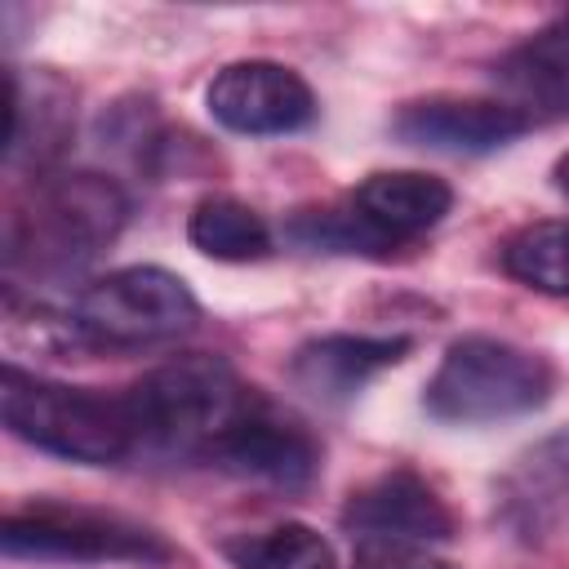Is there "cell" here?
<instances>
[{
    "label": "cell",
    "mask_w": 569,
    "mask_h": 569,
    "mask_svg": "<svg viewBox=\"0 0 569 569\" xmlns=\"http://www.w3.org/2000/svg\"><path fill=\"white\" fill-rule=\"evenodd\" d=\"M129 222V196L116 178L76 169L49 173L4 218V267L31 276H67L93 262Z\"/></svg>",
    "instance_id": "cell-1"
},
{
    "label": "cell",
    "mask_w": 569,
    "mask_h": 569,
    "mask_svg": "<svg viewBox=\"0 0 569 569\" xmlns=\"http://www.w3.org/2000/svg\"><path fill=\"white\" fill-rule=\"evenodd\" d=\"M120 396L133 422L138 453L209 462L222 431L253 396V387L222 356L191 351L147 369Z\"/></svg>",
    "instance_id": "cell-2"
},
{
    "label": "cell",
    "mask_w": 569,
    "mask_h": 569,
    "mask_svg": "<svg viewBox=\"0 0 569 569\" xmlns=\"http://www.w3.org/2000/svg\"><path fill=\"white\" fill-rule=\"evenodd\" d=\"M0 418L22 445L80 467H111L138 453L124 396L36 378L13 360L0 373Z\"/></svg>",
    "instance_id": "cell-3"
},
{
    "label": "cell",
    "mask_w": 569,
    "mask_h": 569,
    "mask_svg": "<svg viewBox=\"0 0 569 569\" xmlns=\"http://www.w3.org/2000/svg\"><path fill=\"white\" fill-rule=\"evenodd\" d=\"M551 391L556 369L547 356L493 333H462L427 378L422 409L449 427H485L542 409Z\"/></svg>",
    "instance_id": "cell-4"
},
{
    "label": "cell",
    "mask_w": 569,
    "mask_h": 569,
    "mask_svg": "<svg viewBox=\"0 0 569 569\" xmlns=\"http://www.w3.org/2000/svg\"><path fill=\"white\" fill-rule=\"evenodd\" d=\"M0 551L9 560L36 565H142L160 569L178 560V547L156 529L124 511L31 498L9 507L0 520Z\"/></svg>",
    "instance_id": "cell-5"
},
{
    "label": "cell",
    "mask_w": 569,
    "mask_h": 569,
    "mask_svg": "<svg viewBox=\"0 0 569 569\" xmlns=\"http://www.w3.org/2000/svg\"><path fill=\"white\" fill-rule=\"evenodd\" d=\"M71 320L89 347H151L200 325V302L182 276L138 262L107 271L76 302Z\"/></svg>",
    "instance_id": "cell-6"
},
{
    "label": "cell",
    "mask_w": 569,
    "mask_h": 569,
    "mask_svg": "<svg viewBox=\"0 0 569 569\" xmlns=\"http://www.w3.org/2000/svg\"><path fill=\"white\" fill-rule=\"evenodd\" d=\"M320 453L325 449L311 436V427L253 387V396L244 400L236 422L222 431L209 467L253 480V485H267V489L298 493L320 476Z\"/></svg>",
    "instance_id": "cell-7"
},
{
    "label": "cell",
    "mask_w": 569,
    "mask_h": 569,
    "mask_svg": "<svg viewBox=\"0 0 569 569\" xmlns=\"http://www.w3.org/2000/svg\"><path fill=\"white\" fill-rule=\"evenodd\" d=\"M204 107L222 129L249 138L298 133L320 116L311 84L276 58H240L218 67L204 89Z\"/></svg>",
    "instance_id": "cell-8"
},
{
    "label": "cell",
    "mask_w": 569,
    "mask_h": 569,
    "mask_svg": "<svg viewBox=\"0 0 569 569\" xmlns=\"http://www.w3.org/2000/svg\"><path fill=\"white\" fill-rule=\"evenodd\" d=\"M76 138V89L49 71H4V169L22 178H49L58 173V160L67 156Z\"/></svg>",
    "instance_id": "cell-9"
},
{
    "label": "cell",
    "mask_w": 569,
    "mask_h": 569,
    "mask_svg": "<svg viewBox=\"0 0 569 569\" xmlns=\"http://www.w3.org/2000/svg\"><path fill=\"white\" fill-rule=\"evenodd\" d=\"M342 529L360 542L431 547L458 533V516L427 476H418L413 467H391L347 493Z\"/></svg>",
    "instance_id": "cell-10"
},
{
    "label": "cell",
    "mask_w": 569,
    "mask_h": 569,
    "mask_svg": "<svg viewBox=\"0 0 569 569\" xmlns=\"http://www.w3.org/2000/svg\"><path fill=\"white\" fill-rule=\"evenodd\" d=\"M529 129L533 124L516 107H507L502 98H476V93H427L391 111V133L405 147L445 151V156H485L516 142Z\"/></svg>",
    "instance_id": "cell-11"
},
{
    "label": "cell",
    "mask_w": 569,
    "mask_h": 569,
    "mask_svg": "<svg viewBox=\"0 0 569 569\" xmlns=\"http://www.w3.org/2000/svg\"><path fill=\"white\" fill-rule=\"evenodd\" d=\"M409 351V333H320L289 356V382L320 405H347Z\"/></svg>",
    "instance_id": "cell-12"
},
{
    "label": "cell",
    "mask_w": 569,
    "mask_h": 569,
    "mask_svg": "<svg viewBox=\"0 0 569 569\" xmlns=\"http://www.w3.org/2000/svg\"><path fill=\"white\" fill-rule=\"evenodd\" d=\"M493 98L516 107L529 124L533 120H565L569 116V18L529 31L511 44L493 67Z\"/></svg>",
    "instance_id": "cell-13"
},
{
    "label": "cell",
    "mask_w": 569,
    "mask_h": 569,
    "mask_svg": "<svg viewBox=\"0 0 569 569\" xmlns=\"http://www.w3.org/2000/svg\"><path fill=\"white\" fill-rule=\"evenodd\" d=\"M569 502V431L547 436L542 445L525 449L511 471L498 480V520L525 538L538 542L560 520Z\"/></svg>",
    "instance_id": "cell-14"
},
{
    "label": "cell",
    "mask_w": 569,
    "mask_h": 569,
    "mask_svg": "<svg viewBox=\"0 0 569 569\" xmlns=\"http://www.w3.org/2000/svg\"><path fill=\"white\" fill-rule=\"evenodd\" d=\"M396 249L431 231L453 209V187L422 169H378L347 196Z\"/></svg>",
    "instance_id": "cell-15"
},
{
    "label": "cell",
    "mask_w": 569,
    "mask_h": 569,
    "mask_svg": "<svg viewBox=\"0 0 569 569\" xmlns=\"http://www.w3.org/2000/svg\"><path fill=\"white\" fill-rule=\"evenodd\" d=\"M187 240H191V249H200L213 262H262L276 244L267 218L227 191H209L191 204Z\"/></svg>",
    "instance_id": "cell-16"
},
{
    "label": "cell",
    "mask_w": 569,
    "mask_h": 569,
    "mask_svg": "<svg viewBox=\"0 0 569 569\" xmlns=\"http://www.w3.org/2000/svg\"><path fill=\"white\" fill-rule=\"evenodd\" d=\"M218 551L231 569H342L333 542L302 520L227 533L218 538Z\"/></svg>",
    "instance_id": "cell-17"
},
{
    "label": "cell",
    "mask_w": 569,
    "mask_h": 569,
    "mask_svg": "<svg viewBox=\"0 0 569 569\" xmlns=\"http://www.w3.org/2000/svg\"><path fill=\"white\" fill-rule=\"evenodd\" d=\"M502 271L547 298H569V218H538L516 227L498 249Z\"/></svg>",
    "instance_id": "cell-18"
},
{
    "label": "cell",
    "mask_w": 569,
    "mask_h": 569,
    "mask_svg": "<svg viewBox=\"0 0 569 569\" xmlns=\"http://www.w3.org/2000/svg\"><path fill=\"white\" fill-rule=\"evenodd\" d=\"M289 236L307 249H325V253H365V258H387L396 244L351 204H320V209H298L289 218Z\"/></svg>",
    "instance_id": "cell-19"
},
{
    "label": "cell",
    "mask_w": 569,
    "mask_h": 569,
    "mask_svg": "<svg viewBox=\"0 0 569 569\" xmlns=\"http://www.w3.org/2000/svg\"><path fill=\"white\" fill-rule=\"evenodd\" d=\"M356 569H453L449 560L427 556L422 547L409 542H360L356 547Z\"/></svg>",
    "instance_id": "cell-20"
},
{
    "label": "cell",
    "mask_w": 569,
    "mask_h": 569,
    "mask_svg": "<svg viewBox=\"0 0 569 569\" xmlns=\"http://www.w3.org/2000/svg\"><path fill=\"white\" fill-rule=\"evenodd\" d=\"M551 178H556V187H560V191L569 196V151H565V156H560V160L551 164Z\"/></svg>",
    "instance_id": "cell-21"
}]
</instances>
